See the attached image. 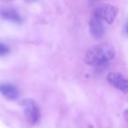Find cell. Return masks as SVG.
<instances>
[{
	"mask_svg": "<svg viewBox=\"0 0 128 128\" xmlns=\"http://www.w3.org/2000/svg\"><path fill=\"white\" fill-rule=\"evenodd\" d=\"M118 8L106 3H98L93 8L92 15L103 22L112 24L118 16Z\"/></svg>",
	"mask_w": 128,
	"mask_h": 128,
	"instance_id": "obj_2",
	"label": "cell"
},
{
	"mask_svg": "<svg viewBox=\"0 0 128 128\" xmlns=\"http://www.w3.org/2000/svg\"><path fill=\"white\" fill-rule=\"evenodd\" d=\"M0 16L3 18L11 20L15 23H21L22 18L20 13L12 7H3L0 9Z\"/></svg>",
	"mask_w": 128,
	"mask_h": 128,
	"instance_id": "obj_7",
	"label": "cell"
},
{
	"mask_svg": "<svg viewBox=\"0 0 128 128\" xmlns=\"http://www.w3.org/2000/svg\"><path fill=\"white\" fill-rule=\"evenodd\" d=\"M0 93L8 100H16L20 96L18 89L10 82H1L0 84Z\"/></svg>",
	"mask_w": 128,
	"mask_h": 128,
	"instance_id": "obj_5",
	"label": "cell"
},
{
	"mask_svg": "<svg viewBox=\"0 0 128 128\" xmlns=\"http://www.w3.org/2000/svg\"><path fill=\"white\" fill-rule=\"evenodd\" d=\"M115 57V49L108 43H101L92 46L85 54V62L94 68L107 66Z\"/></svg>",
	"mask_w": 128,
	"mask_h": 128,
	"instance_id": "obj_1",
	"label": "cell"
},
{
	"mask_svg": "<svg viewBox=\"0 0 128 128\" xmlns=\"http://www.w3.org/2000/svg\"><path fill=\"white\" fill-rule=\"evenodd\" d=\"M90 34H92L93 37L98 38V39L101 38L104 35V22L98 18L92 15L90 21Z\"/></svg>",
	"mask_w": 128,
	"mask_h": 128,
	"instance_id": "obj_6",
	"label": "cell"
},
{
	"mask_svg": "<svg viewBox=\"0 0 128 128\" xmlns=\"http://www.w3.org/2000/svg\"><path fill=\"white\" fill-rule=\"evenodd\" d=\"M106 80L116 89L123 91L124 93L127 92V80L122 74L118 72H110L107 76Z\"/></svg>",
	"mask_w": 128,
	"mask_h": 128,
	"instance_id": "obj_4",
	"label": "cell"
},
{
	"mask_svg": "<svg viewBox=\"0 0 128 128\" xmlns=\"http://www.w3.org/2000/svg\"><path fill=\"white\" fill-rule=\"evenodd\" d=\"M22 106L28 122L32 124H36L40 117V112L35 102L31 99H26L22 103Z\"/></svg>",
	"mask_w": 128,
	"mask_h": 128,
	"instance_id": "obj_3",
	"label": "cell"
},
{
	"mask_svg": "<svg viewBox=\"0 0 128 128\" xmlns=\"http://www.w3.org/2000/svg\"><path fill=\"white\" fill-rule=\"evenodd\" d=\"M9 51H10V48H8L7 45H6L4 43L0 41V56L7 54L9 53Z\"/></svg>",
	"mask_w": 128,
	"mask_h": 128,
	"instance_id": "obj_8",
	"label": "cell"
}]
</instances>
